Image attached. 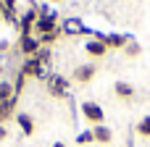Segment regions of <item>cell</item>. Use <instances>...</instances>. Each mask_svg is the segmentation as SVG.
I'll use <instances>...</instances> for the list:
<instances>
[{"label": "cell", "instance_id": "21", "mask_svg": "<svg viewBox=\"0 0 150 147\" xmlns=\"http://www.w3.org/2000/svg\"><path fill=\"white\" fill-rule=\"evenodd\" d=\"M8 137V132H5V126H0V139H5Z\"/></svg>", "mask_w": 150, "mask_h": 147}, {"label": "cell", "instance_id": "14", "mask_svg": "<svg viewBox=\"0 0 150 147\" xmlns=\"http://www.w3.org/2000/svg\"><path fill=\"white\" fill-rule=\"evenodd\" d=\"M16 124L21 126V132L29 137V134H34V118L29 116V113H16Z\"/></svg>", "mask_w": 150, "mask_h": 147}, {"label": "cell", "instance_id": "7", "mask_svg": "<svg viewBox=\"0 0 150 147\" xmlns=\"http://www.w3.org/2000/svg\"><path fill=\"white\" fill-rule=\"evenodd\" d=\"M61 32L63 34H92V29H87L79 18H63L61 21Z\"/></svg>", "mask_w": 150, "mask_h": 147}, {"label": "cell", "instance_id": "2", "mask_svg": "<svg viewBox=\"0 0 150 147\" xmlns=\"http://www.w3.org/2000/svg\"><path fill=\"white\" fill-rule=\"evenodd\" d=\"M45 82H47V92H50L53 97H66V95H69V79H66V76L50 74Z\"/></svg>", "mask_w": 150, "mask_h": 147}, {"label": "cell", "instance_id": "9", "mask_svg": "<svg viewBox=\"0 0 150 147\" xmlns=\"http://www.w3.org/2000/svg\"><path fill=\"white\" fill-rule=\"evenodd\" d=\"M95 74H98V68H95L92 63H82V66L74 68V82H79V84H90V82L95 79Z\"/></svg>", "mask_w": 150, "mask_h": 147}, {"label": "cell", "instance_id": "3", "mask_svg": "<svg viewBox=\"0 0 150 147\" xmlns=\"http://www.w3.org/2000/svg\"><path fill=\"white\" fill-rule=\"evenodd\" d=\"M82 116L92 124V126H100L103 121H105V113H103V108L98 105V103H92V100H87V103H82Z\"/></svg>", "mask_w": 150, "mask_h": 147}, {"label": "cell", "instance_id": "15", "mask_svg": "<svg viewBox=\"0 0 150 147\" xmlns=\"http://www.w3.org/2000/svg\"><path fill=\"white\" fill-rule=\"evenodd\" d=\"M11 97H18V95L13 92V84H11V82H0V103H8Z\"/></svg>", "mask_w": 150, "mask_h": 147}, {"label": "cell", "instance_id": "8", "mask_svg": "<svg viewBox=\"0 0 150 147\" xmlns=\"http://www.w3.org/2000/svg\"><path fill=\"white\" fill-rule=\"evenodd\" d=\"M40 47H42V45H40V37H34V34H29V37H18V50H21L26 58L37 55Z\"/></svg>", "mask_w": 150, "mask_h": 147}, {"label": "cell", "instance_id": "4", "mask_svg": "<svg viewBox=\"0 0 150 147\" xmlns=\"http://www.w3.org/2000/svg\"><path fill=\"white\" fill-rule=\"evenodd\" d=\"M61 24H58V16L55 13H50V16H37V21H34V37H42V34H47V32H55Z\"/></svg>", "mask_w": 150, "mask_h": 147}, {"label": "cell", "instance_id": "16", "mask_svg": "<svg viewBox=\"0 0 150 147\" xmlns=\"http://www.w3.org/2000/svg\"><path fill=\"white\" fill-rule=\"evenodd\" d=\"M137 134L145 137V139L150 137V116H142V118L137 121Z\"/></svg>", "mask_w": 150, "mask_h": 147}, {"label": "cell", "instance_id": "12", "mask_svg": "<svg viewBox=\"0 0 150 147\" xmlns=\"http://www.w3.org/2000/svg\"><path fill=\"white\" fill-rule=\"evenodd\" d=\"M92 137H95V142H100V145H111L113 132H111L105 124H100V126H92Z\"/></svg>", "mask_w": 150, "mask_h": 147}, {"label": "cell", "instance_id": "19", "mask_svg": "<svg viewBox=\"0 0 150 147\" xmlns=\"http://www.w3.org/2000/svg\"><path fill=\"white\" fill-rule=\"evenodd\" d=\"M34 58H37L40 63H45V66H47V63H50V50H47V47L42 45V47L37 50V55H34Z\"/></svg>", "mask_w": 150, "mask_h": 147}, {"label": "cell", "instance_id": "6", "mask_svg": "<svg viewBox=\"0 0 150 147\" xmlns=\"http://www.w3.org/2000/svg\"><path fill=\"white\" fill-rule=\"evenodd\" d=\"M37 8H26V13L18 18V32H21V37H29V34H34V21H37Z\"/></svg>", "mask_w": 150, "mask_h": 147}, {"label": "cell", "instance_id": "20", "mask_svg": "<svg viewBox=\"0 0 150 147\" xmlns=\"http://www.w3.org/2000/svg\"><path fill=\"white\" fill-rule=\"evenodd\" d=\"M24 82H26V76H24L21 71H18V76H16V82H13V92H16V95H18L21 89H24Z\"/></svg>", "mask_w": 150, "mask_h": 147}, {"label": "cell", "instance_id": "17", "mask_svg": "<svg viewBox=\"0 0 150 147\" xmlns=\"http://www.w3.org/2000/svg\"><path fill=\"white\" fill-rule=\"evenodd\" d=\"M124 53H127V55H129V58H137V55H140V53H142V47H140V45H137V42H134V39H129V45H127V47H124Z\"/></svg>", "mask_w": 150, "mask_h": 147}, {"label": "cell", "instance_id": "22", "mask_svg": "<svg viewBox=\"0 0 150 147\" xmlns=\"http://www.w3.org/2000/svg\"><path fill=\"white\" fill-rule=\"evenodd\" d=\"M53 147H66V145H63V142H55V145H53Z\"/></svg>", "mask_w": 150, "mask_h": 147}, {"label": "cell", "instance_id": "10", "mask_svg": "<svg viewBox=\"0 0 150 147\" xmlns=\"http://www.w3.org/2000/svg\"><path fill=\"white\" fill-rule=\"evenodd\" d=\"M129 39H132V37H127V34H116V32L103 34V42H105V47H108V50H121V47H127V45H129Z\"/></svg>", "mask_w": 150, "mask_h": 147}, {"label": "cell", "instance_id": "18", "mask_svg": "<svg viewBox=\"0 0 150 147\" xmlns=\"http://www.w3.org/2000/svg\"><path fill=\"white\" fill-rule=\"evenodd\" d=\"M90 142H95V137H92V129H87V132L76 134V145H90Z\"/></svg>", "mask_w": 150, "mask_h": 147}, {"label": "cell", "instance_id": "11", "mask_svg": "<svg viewBox=\"0 0 150 147\" xmlns=\"http://www.w3.org/2000/svg\"><path fill=\"white\" fill-rule=\"evenodd\" d=\"M113 92H116L119 100H132V97H134V87H132L129 82H124V79H119V82L113 84Z\"/></svg>", "mask_w": 150, "mask_h": 147}, {"label": "cell", "instance_id": "13", "mask_svg": "<svg viewBox=\"0 0 150 147\" xmlns=\"http://www.w3.org/2000/svg\"><path fill=\"white\" fill-rule=\"evenodd\" d=\"M16 103H18V97H11L8 103H0V124L11 121L16 116Z\"/></svg>", "mask_w": 150, "mask_h": 147}, {"label": "cell", "instance_id": "1", "mask_svg": "<svg viewBox=\"0 0 150 147\" xmlns=\"http://www.w3.org/2000/svg\"><path fill=\"white\" fill-rule=\"evenodd\" d=\"M45 68H47V66H45V63H40V60L32 55V58H26V60H24V66H21L18 71H21L26 79H47L50 74H45Z\"/></svg>", "mask_w": 150, "mask_h": 147}, {"label": "cell", "instance_id": "23", "mask_svg": "<svg viewBox=\"0 0 150 147\" xmlns=\"http://www.w3.org/2000/svg\"><path fill=\"white\" fill-rule=\"evenodd\" d=\"M0 74H3V63H0Z\"/></svg>", "mask_w": 150, "mask_h": 147}, {"label": "cell", "instance_id": "24", "mask_svg": "<svg viewBox=\"0 0 150 147\" xmlns=\"http://www.w3.org/2000/svg\"><path fill=\"white\" fill-rule=\"evenodd\" d=\"M50 3H61V0H50Z\"/></svg>", "mask_w": 150, "mask_h": 147}, {"label": "cell", "instance_id": "5", "mask_svg": "<svg viewBox=\"0 0 150 147\" xmlns=\"http://www.w3.org/2000/svg\"><path fill=\"white\" fill-rule=\"evenodd\" d=\"M84 53H87L90 58H103V55L108 53V47H105V42H103V34H92V37L84 42Z\"/></svg>", "mask_w": 150, "mask_h": 147}]
</instances>
